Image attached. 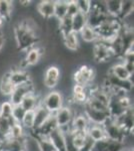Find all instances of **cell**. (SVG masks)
<instances>
[{"label":"cell","instance_id":"cell-36","mask_svg":"<svg viewBox=\"0 0 134 151\" xmlns=\"http://www.w3.org/2000/svg\"><path fill=\"white\" fill-rule=\"evenodd\" d=\"M72 91H73V95H74V94H79V93H83V92L86 91V87L82 86V85L75 84L74 86H73V88H72Z\"/></svg>","mask_w":134,"mask_h":151},{"label":"cell","instance_id":"cell-28","mask_svg":"<svg viewBox=\"0 0 134 151\" xmlns=\"http://www.w3.org/2000/svg\"><path fill=\"white\" fill-rule=\"evenodd\" d=\"M59 30L61 36H64L68 33L72 32V18L69 16H65L64 18L59 21Z\"/></svg>","mask_w":134,"mask_h":151},{"label":"cell","instance_id":"cell-1","mask_svg":"<svg viewBox=\"0 0 134 151\" xmlns=\"http://www.w3.org/2000/svg\"><path fill=\"white\" fill-rule=\"evenodd\" d=\"M41 105L45 109H47L51 114H54L64 106V98L62 93L56 90L48 92L41 101Z\"/></svg>","mask_w":134,"mask_h":151},{"label":"cell","instance_id":"cell-20","mask_svg":"<svg viewBox=\"0 0 134 151\" xmlns=\"http://www.w3.org/2000/svg\"><path fill=\"white\" fill-rule=\"evenodd\" d=\"M78 35H80L81 40L87 43H91V42L95 43L99 40V36L97 35L96 29L90 27L88 25L85 26V27L78 33Z\"/></svg>","mask_w":134,"mask_h":151},{"label":"cell","instance_id":"cell-5","mask_svg":"<svg viewBox=\"0 0 134 151\" xmlns=\"http://www.w3.org/2000/svg\"><path fill=\"white\" fill-rule=\"evenodd\" d=\"M95 74L94 70L88 65H81L76 72L73 74V80L78 85H82L84 87H87L89 83L92 82L94 79Z\"/></svg>","mask_w":134,"mask_h":151},{"label":"cell","instance_id":"cell-34","mask_svg":"<svg viewBox=\"0 0 134 151\" xmlns=\"http://www.w3.org/2000/svg\"><path fill=\"white\" fill-rule=\"evenodd\" d=\"M124 143L108 140V151H124Z\"/></svg>","mask_w":134,"mask_h":151},{"label":"cell","instance_id":"cell-4","mask_svg":"<svg viewBox=\"0 0 134 151\" xmlns=\"http://www.w3.org/2000/svg\"><path fill=\"white\" fill-rule=\"evenodd\" d=\"M34 92V85L33 81L27 83V84H23V85H19V86L14 87V90L12 92V94L9 97V102L13 105H20L21 101L23 100L24 97L26 95L32 93Z\"/></svg>","mask_w":134,"mask_h":151},{"label":"cell","instance_id":"cell-39","mask_svg":"<svg viewBox=\"0 0 134 151\" xmlns=\"http://www.w3.org/2000/svg\"><path fill=\"white\" fill-rule=\"evenodd\" d=\"M0 18H1V17H0Z\"/></svg>","mask_w":134,"mask_h":151},{"label":"cell","instance_id":"cell-9","mask_svg":"<svg viewBox=\"0 0 134 151\" xmlns=\"http://www.w3.org/2000/svg\"><path fill=\"white\" fill-rule=\"evenodd\" d=\"M32 81L31 75L28 72L19 69L10 70V82L13 84L14 87L19 86V85L27 84V83Z\"/></svg>","mask_w":134,"mask_h":151},{"label":"cell","instance_id":"cell-16","mask_svg":"<svg viewBox=\"0 0 134 151\" xmlns=\"http://www.w3.org/2000/svg\"><path fill=\"white\" fill-rule=\"evenodd\" d=\"M90 125V122L85 116V114H78L75 115L71 123V128L73 131H79V132H87Z\"/></svg>","mask_w":134,"mask_h":151},{"label":"cell","instance_id":"cell-31","mask_svg":"<svg viewBox=\"0 0 134 151\" xmlns=\"http://www.w3.org/2000/svg\"><path fill=\"white\" fill-rule=\"evenodd\" d=\"M25 115V111L23 110V108L20 106V105H16V106H13V110H12V118L15 120L16 123H21L23 117Z\"/></svg>","mask_w":134,"mask_h":151},{"label":"cell","instance_id":"cell-15","mask_svg":"<svg viewBox=\"0 0 134 151\" xmlns=\"http://www.w3.org/2000/svg\"><path fill=\"white\" fill-rule=\"evenodd\" d=\"M27 139V138H26ZM25 140H18L8 137L2 143V151H25Z\"/></svg>","mask_w":134,"mask_h":151},{"label":"cell","instance_id":"cell-6","mask_svg":"<svg viewBox=\"0 0 134 151\" xmlns=\"http://www.w3.org/2000/svg\"><path fill=\"white\" fill-rule=\"evenodd\" d=\"M53 115H54L58 128L66 127V126L71 125L72 120L74 118V113H73L71 107L68 106H63L61 109L55 112Z\"/></svg>","mask_w":134,"mask_h":151},{"label":"cell","instance_id":"cell-17","mask_svg":"<svg viewBox=\"0 0 134 151\" xmlns=\"http://www.w3.org/2000/svg\"><path fill=\"white\" fill-rule=\"evenodd\" d=\"M14 90L13 84L10 82V70L4 73L0 79V94L2 96L10 97Z\"/></svg>","mask_w":134,"mask_h":151},{"label":"cell","instance_id":"cell-19","mask_svg":"<svg viewBox=\"0 0 134 151\" xmlns=\"http://www.w3.org/2000/svg\"><path fill=\"white\" fill-rule=\"evenodd\" d=\"M108 72L111 73L113 76H115V77L119 80L126 81V80L132 79V76L127 72V70H126L125 67H124L123 63H118V64L113 65Z\"/></svg>","mask_w":134,"mask_h":151},{"label":"cell","instance_id":"cell-21","mask_svg":"<svg viewBox=\"0 0 134 151\" xmlns=\"http://www.w3.org/2000/svg\"><path fill=\"white\" fill-rule=\"evenodd\" d=\"M87 25V15L78 12L72 17V31L79 33Z\"/></svg>","mask_w":134,"mask_h":151},{"label":"cell","instance_id":"cell-25","mask_svg":"<svg viewBox=\"0 0 134 151\" xmlns=\"http://www.w3.org/2000/svg\"><path fill=\"white\" fill-rule=\"evenodd\" d=\"M34 139L37 142V146L39 151H56L54 146L51 143L49 138L42 137V136H34Z\"/></svg>","mask_w":134,"mask_h":151},{"label":"cell","instance_id":"cell-32","mask_svg":"<svg viewBox=\"0 0 134 151\" xmlns=\"http://www.w3.org/2000/svg\"><path fill=\"white\" fill-rule=\"evenodd\" d=\"M75 2H76L79 12L85 14V15H87L91 10V2L89 0H76Z\"/></svg>","mask_w":134,"mask_h":151},{"label":"cell","instance_id":"cell-35","mask_svg":"<svg viewBox=\"0 0 134 151\" xmlns=\"http://www.w3.org/2000/svg\"><path fill=\"white\" fill-rule=\"evenodd\" d=\"M79 12L78 7L76 5V2L75 1H68V5H67V16L69 17H73L75 14H77Z\"/></svg>","mask_w":134,"mask_h":151},{"label":"cell","instance_id":"cell-23","mask_svg":"<svg viewBox=\"0 0 134 151\" xmlns=\"http://www.w3.org/2000/svg\"><path fill=\"white\" fill-rule=\"evenodd\" d=\"M67 5L68 1H64V0H57L55 1L54 6V17L57 20H61L67 16Z\"/></svg>","mask_w":134,"mask_h":151},{"label":"cell","instance_id":"cell-14","mask_svg":"<svg viewBox=\"0 0 134 151\" xmlns=\"http://www.w3.org/2000/svg\"><path fill=\"white\" fill-rule=\"evenodd\" d=\"M87 136H88L90 139L93 140L94 142H98V141L107 139L103 126L97 125V124L90 123L89 127L87 129Z\"/></svg>","mask_w":134,"mask_h":151},{"label":"cell","instance_id":"cell-12","mask_svg":"<svg viewBox=\"0 0 134 151\" xmlns=\"http://www.w3.org/2000/svg\"><path fill=\"white\" fill-rule=\"evenodd\" d=\"M48 138L51 141V143L54 146L56 151H66L65 150V137L64 134L60 131L59 128H56L53 130L49 135Z\"/></svg>","mask_w":134,"mask_h":151},{"label":"cell","instance_id":"cell-3","mask_svg":"<svg viewBox=\"0 0 134 151\" xmlns=\"http://www.w3.org/2000/svg\"><path fill=\"white\" fill-rule=\"evenodd\" d=\"M92 57H93L94 60L98 63L109 62V60L112 57H114L109 48V42L102 40H97L92 47Z\"/></svg>","mask_w":134,"mask_h":151},{"label":"cell","instance_id":"cell-11","mask_svg":"<svg viewBox=\"0 0 134 151\" xmlns=\"http://www.w3.org/2000/svg\"><path fill=\"white\" fill-rule=\"evenodd\" d=\"M54 0H44L40 1L37 4V11L42 16L43 18L49 19L51 17H54Z\"/></svg>","mask_w":134,"mask_h":151},{"label":"cell","instance_id":"cell-10","mask_svg":"<svg viewBox=\"0 0 134 151\" xmlns=\"http://www.w3.org/2000/svg\"><path fill=\"white\" fill-rule=\"evenodd\" d=\"M51 115H52V114L40 104L39 106L34 110V125H33V129L31 131L39 129L41 126L47 121V119L49 118Z\"/></svg>","mask_w":134,"mask_h":151},{"label":"cell","instance_id":"cell-26","mask_svg":"<svg viewBox=\"0 0 134 151\" xmlns=\"http://www.w3.org/2000/svg\"><path fill=\"white\" fill-rule=\"evenodd\" d=\"M9 137L13 138V139H18V140H25L26 138H27L25 134V129H24L22 127V125L19 123L14 124L10 128Z\"/></svg>","mask_w":134,"mask_h":151},{"label":"cell","instance_id":"cell-29","mask_svg":"<svg viewBox=\"0 0 134 151\" xmlns=\"http://www.w3.org/2000/svg\"><path fill=\"white\" fill-rule=\"evenodd\" d=\"M20 124L25 130H32L34 125V111L25 112V115Z\"/></svg>","mask_w":134,"mask_h":151},{"label":"cell","instance_id":"cell-13","mask_svg":"<svg viewBox=\"0 0 134 151\" xmlns=\"http://www.w3.org/2000/svg\"><path fill=\"white\" fill-rule=\"evenodd\" d=\"M41 104V101L38 98V96L36 95L35 92L26 95L21 101L20 106L23 108V110L25 112L27 111H34L38 106Z\"/></svg>","mask_w":134,"mask_h":151},{"label":"cell","instance_id":"cell-7","mask_svg":"<svg viewBox=\"0 0 134 151\" xmlns=\"http://www.w3.org/2000/svg\"><path fill=\"white\" fill-rule=\"evenodd\" d=\"M60 80V70L57 65H51L45 70L43 85L47 89H54Z\"/></svg>","mask_w":134,"mask_h":151},{"label":"cell","instance_id":"cell-38","mask_svg":"<svg viewBox=\"0 0 134 151\" xmlns=\"http://www.w3.org/2000/svg\"><path fill=\"white\" fill-rule=\"evenodd\" d=\"M124 67H125V69L127 70V72L130 74L131 76H133V73H134V64H128V63H126V64H124Z\"/></svg>","mask_w":134,"mask_h":151},{"label":"cell","instance_id":"cell-18","mask_svg":"<svg viewBox=\"0 0 134 151\" xmlns=\"http://www.w3.org/2000/svg\"><path fill=\"white\" fill-rule=\"evenodd\" d=\"M62 41L65 47L69 50H71V52H77L80 48L78 33H75L72 31V32L62 36Z\"/></svg>","mask_w":134,"mask_h":151},{"label":"cell","instance_id":"cell-8","mask_svg":"<svg viewBox=\"0 0 134 151\" xmlns=\"http://www.w3.org/2000/svg\"><path fill=\"white\" fill-rule=\"evenodd\" d=\"M84 114L87 117V119H88L90 123L97 124V125H103L107 119L110 118L108 111L93 110V109H90L86 106L84 108Z\"/></svg>","mask_w":134,"mask_h":151},{"label":"cell","instance_id":"cell-27","mask_svg":"<svg viewBox=\"0 0 134 151\" xmlns=\"http://www.w3.org/2000/svg\"><path fill=\"white\" fill-rule=\"evenodd\" d=\"M134 8V2L130 0H121V8L118 15V20L121 21L124 17H126L130 13L133 12Z\"/></svg>","mask_w":134,"mask_h":151},{"label":"cell","instance_id":"cell-2","mask_svg":"<svg viewBox=\"0 0 134 151\" xmlns=\"http://www.w3.org/2000/svg\"><path fill=\"white\" fill-rule=\"evenodd\" d=\"M102 126H103L104 131H105V134H106V138L108 140L124 142V140L126 139L127 134L124 132L123 129L116 123L115 119L110 117V118L107 119L105 121V123Z\"/></svg>","mask_w":134,"mask_h":151},{"label":"cell","instance_id":"cell-37","mask_svg":"<svg viewBox=\"0 0 134 151\" xmlns=\"http://www.w3.org/2000/svg\"><path fill=\"white\" fill-rule=\"evenodd\" d=\"M5 43H6L5 35H4V33L0 30V52L2 50V48L5 47Z\"/></svg>","mask_w":134,"mask_h":151},{"label":"cell","instance_id":"cell-22","mask_svg":"<svg viewBox=\"0 0 134 151\" xmlns=\"http://www.w3.org/2000/svg\"><path fill=\"white\" fill-rule=\"evenodd\" d=\"M121 8V0H107L105 1V10L107 15L118 18Z\"/></svg>","mask_w":134,"mask_h":151},{"label":"cell","instance_id":"cell-30","mask_svg":"<svg viewBox=\"0 0 134 151\" xmlns=\"http://www.w3.org/2000/svg\"><path fill=\"white\" fill-rule=\"evenodd\" d=\"M12 110H13V105L9 101H4L0 105V116L8 118L12 115Z\"/></svg>","mask_w":134,"mask_h":151},{"label":"cell","instance_id":"cell-24","mask_svg":"<svg viewBox=\"0 0 134 151\" xmlns=\"http://www.w3.org/2000/svg\"><path fill=\"white\" fill-rule=\"evenodd\" d=\"M13 10V1L0 0V17L4 21L10 18Z\"/></svg>","mask_w":134,"mask_h":151},{"label":"cell","instance_id":"cell-33","mask_svg":"<svg viewBox=\"0 0 134 151\" xmlns=\"http://www.w3.org/2000/svg\"><path fill=\"white\" fill-rule=\"evenodd\" d=\"M92 151H108V139L94 142Z\"/></svg>","mask_w":134,"mask_h":151}]
</instances>
